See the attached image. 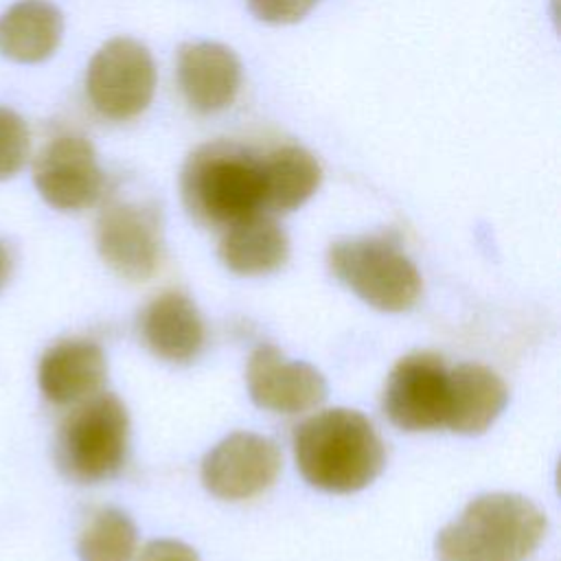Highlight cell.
I'll list each match as a JSON object with an SVG mask.
<instances>
[{"instance_id": "obj_1", "label": "cell", "mask_w": 561, "mask_h": 561, "mask_svg": "<svg viewBox=\"0 0 561 561\" xmlns=\"http://www.w3.org/2000/svg\"><path fill=\"white\" fill-rule=\"evenodd\" d=\"M294 456L302 478L329 493L370 484L386 465L383 443L370 421L346 408L324 410L296 427Z\"/></svg>"}, {"instance_id": "obj_2", "label": "cell", "mask_w": 561, "mask_h": 561, "mask_svg": "<svg viewBox=\"0 0 561 561\" xmlns=\"http://www.w3.org/2000/svg\"><path fill=\"white\" fill-rule=\"evenodd\" d=\"M180 193L193 221L226 230L263 210L261 158L228 140L199 145L182 167Z\"/></svg>"}, {"instance_id": "obj_3", "label": "cell", "mask_w": 561, "mask_h": 561, "mask_svg": "<svg viewBox=\"0 0 561 561\" xmlns=\"http://www.w3.org/2000/svg\"><path fill=\"white\" fill-rule=\"evenodd\" d=\"M546 515L524 495L489 493L436 537L438 561H524L543 539Z\"/></svg>"}, {"instance_id": "obj_4", "label": "cell", "mask_w": 561, "mask_h": 561, "mask_svg": "<svg viewBox=\"0 0 561 561\" xmlns=\"http://www.w3.org/2000/svg\"><path fill=\"white\" fill-rule=\"evenodd\" d=\"M129 416L116 394H94L64 419L55 438L59 471L79 484L114 478L127 456Z\"/></svg>"}, {"instance_id": "obj_5", "label": "cell", "mask_w": 561, "mask_h": 561, "mask_svg": "<svg viewBox=\"0 0 561 561\" xmlns=\"http://www.w3.org/2000/svg\"><path fill=\"white\" fill-rule=\"evenodd\" d=\"M335 278L381 311L410 309L421 294V274L390 237L335 241L329 250Z\"/></svg>"}, {"instance_id": "obj_6", "label": "cell", "mask_w": 561, "mask_h": 561, "mask_svg": "<svg viewBox=\"0 0 561 561\" xmlns=\"http://www.w3.org/2000/svg\"><path fill=\"white\" fill-rule=\"evenodd\" d=\"M156 90V66L147 46L131 37L105 42L90 59L85 92L107 121H131L147 110Z\"/></svg>"}, {"instance_id": "obj_7", "label": "cell", "mask_w": 561, "mask_h": 561, "mask_svg": "<svg viewBox=\"0 0 561 561\" xmlns=\"http://www.w3.org/2000/svg\"><path fill=\"white\" fill-rule=\"evenodd\" d=\"M96 248L105 265L127 280H147L162 261V224L153 206L110 202L96 221Z\"/></svg>"}, {"instance_id": "obj_8", "label": "cell", "mask_w": 561, "mask_h": 561, "mask_svg": "<svg viewBox=\"0 0 561 561\" xmlns=\"http://www.w3.org/2000/svg\"><path fill=\"white\" fill-rule=\"evenodd\" d=\"M449 370L434 353H410L388 375L383 412L392 425L421 432L445 425Z\"/></svg>"}, {"instance_id": "obj_9", "label": "cell", "mask_w": 561, "mask_h": 561, "mask_svg": "<svg viewBox=\"0 0 561 561\" xmlns=\"http://www.w3.org/2000/svg\"><path fill=\"white\" fill-rule=\"evenodd\" d=\"M33 182L44 202L57 210L90 208L105 188L92 142L77 134H61L37 153Z\"/></svg>"}, {"instance_id": "obj_10", "label": "cell", "mask_w": 561, "mask_h": 561, "mask_svg": "<svg viewBox=\"0 0 561 561\" xmlns=\"http://www.w3.org/2000/svg\"><path fill=\"white\" fill-rule=\"evenodd\" d=\"M278 471L280 454L270 438L234 432L206 454L202 482L221 500H248L272 486Z\"/></svg>"}, {"instance_id": "obj_11", "label": "cell", "mask_w": 561, "mask_h": 561, "mask_svg": "<svg viewBox=\"0 0 561 561\" xmlns=\"http://www.w3.org/2000/svg\"><path fill=\"white\" fill-rule=\"evenodd\" d=\"M245 375L252 401L272 412H307L327 397L324 377L313 366L287 359L272 344H261L252 351Z\"/></svg>"}, {"instance_id": "obj_12", "label": "cell", "mask_w": 561, "mask_h": 561, "mask_svg": "<svg viewBox=\"0 0 561 561\" xmlns=\"http://www.w3.org/2000/svg\"><path fill=\"white\" fill-rule=\"evenodd\" d=\"M178 83L195 112L215 114L234 101L241 85V64L224 44H184L178 50Z\"/></svg>"}, {"instance_id": "obj_13", "label": "cell", "mask_w": 561, "mask_h": 561, "mask_svg": "<svg viewBox=\"0 0 561 561\" xmlns=\"http://www.w3.org/2000/svg\"><path fill=\"white\" fill-rule=\"evenodd\" d=\"M105 377L107 364L101 346L83 337L53 344L37 366L39 390L55 405H77L99 394Z\"/></svg>"}, {"instance_id": "obj_14", "label": "cell", "mask_w": 561, "mask_h": 561, "mask_svg": "<svg viewBox=\"0 0 561 561\" xmlns=\"http://www.w3.org/2000/svg\"><path fill=\"white\" fill-rule=\"evenodd\" d=\"M145 346L164 362H191L204 346V322L188 296L164 291L138 318Z\"/></svg>"}, {"instance_id": "obj_15", "label": "cell", "mask_w": 561, "mask_h": 561, "mask_svg": "<svg viewBox=\"0 0 561 561\" xmlns=\"http://www.w3.org/2000/svg\"><path fill=\"white\" fill-rule=\"evenodd\" d=\"M508 401L504 381L482 364H460L449 370L445 425L458 434H482Z\"/></svg>"}, {"instance_id": "obj_16", "label": "cell", "mask_w": 561, "mask_h": 561, "mask_svg": "<svg viewBox=\"0 0 561 561\" xmlns=\"http://www.w3.org/2000/svg\"><path fill=\"white\" fill-rule=\"evenodd\" d=\"M287 256V232L263 210L228 226L219 241V259L230 272L241 276L270 274L283 267Z\"/></svg>"}, {"instance_id": "obj_17", "label": "cell", "mask_w": 561, "mask_h": 561, "mask_svg": "<svg viewBox=\"0 0 561 561\" xmlns=\"http://www.w3.org/2000/svg\"><path fill=\"white\" fill-rule=\"evenodd\" d=\"M64 33V18L48 0H18L0 15V53L20 64L48 59Z\"/></svg>"}, {"instance_id": "obj_18", "label": "cell", "mask_w": 561, "mask_h": 561, "mask_svg": "<svg viewBox=\"0 0 561 561\" xmlns=\"http://www.w3.org/2000/svg\"><path fill=\"white\" fill-rule=\"evenodd\" d=\"M263 208L289 213L302 206L322 182L320 162L298 145H283L261 158Z\"/></svg>"}, {"instance_id": "obj_19", "label": "cell", "mask_w": 561, "mask_h": 561, "mask_svg": "<svg viewBox=\"0 0 561 561\" xmlns=\"http://www.w3.org/2000/svg\"><path fill=\"white\" fill-rule=\"evenodd\" d=\"M81 561H131L136 552V526L118 508H101L79 537Z\"/></svg>"}, {"instance_id": "obj_20", "label": "cell", "mask_w": 561, "mask_h": 561, "mask_svg": "<svg viewBox=\"0 0 561 561\" xmlns=\"http://www.w3.org/2000/svg\"><path fill=\"white\" fill-rule=\"evenodd\" d=\"M28 147L31 140L24 118L9 107H0V180L22 171L28 158Z\"/></svg>"}, {"instance_id": "obj_21", "label": "cell", "mask_w": 561, "mask_h": 561, "mask_svg": "<svg viewBox=\"0 0 561 561\" xmlns=\"http://www.w3.org/2000/svg\"><path fill=\"white\" fill-rule=\"evenodd\" d=\"M318 0H248L250 11L270 24H291L302 20Z\"/></svg>"}, {"instance_id": "obj_22", "label": "cell", "mask_w": 561, "mask_h": 561, "mask_svg": "<svg viewBox=\"0 0 561 561\" xmlns=\"http://www.w3.org/2000/svg\"><path fill=\"white\" fill-rule=\"evenodd\" d=\"M138 561H199V557L191 546L182 541L156 539L142 548Z\"/></svg>"}, {"instance_id": "obj_23", "label": "cell", "mask_w": 561, "mask_h": 561, "mask_svg": "<svg viewBox=\"0 0 561 561\" xmlns=\"http://www.w3.org/2000/svg\"><path fill=\"white\" fill-rule=\"evenodd\" d=\"M11 272H13V250L9 248L7 241L0 239V289L9 280Z\"/></svg>"}]
</instances>
